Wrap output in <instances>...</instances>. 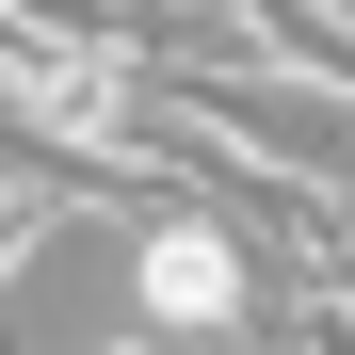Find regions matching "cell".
I'll list each match as a JSON object with an SVG mask.
<instances>
[{"label":"cell","mask_w":355,"mask_h":355,"mask_svg":"<svg viewBox=\"0 0 355 355\" xmlns=\"http://www.w3.org/2000/svg\"><path fill=\"white\" fill-rule=\"evenodd\" d=\"M259 307H275V275H259V243L226 210H146L130 226V323H162V339H259Z\"/></svg>","instance_id":"cell-1"}]
</instances>
